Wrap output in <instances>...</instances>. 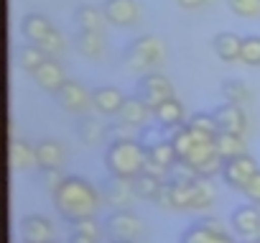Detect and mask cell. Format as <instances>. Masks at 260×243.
Listing matches in <instances>:
<instances>
[{"mask_svg":"<svg viewBox=\"0 0 260 243\" xmlns=\"http://www.w3.org/2000/svg\"><path fill=\"white\" fill-rule=\"evenodd\" d=\"M199 223H202V225H207L212 233H224V225H222V220H217V218H209V215H204Z\"/></svg>","mask_w":260,"mask_h":243,"instance_id":"obj_40","label":"cell"},{"mask_svg":"<svg viewBox=\"0 0 260 243\" xmlns=\"http://www.w3.org/2000/svg\"><path fill=\"white\" fill-rule=\"evenodd\" d=\"M240 59L250 67H260V36H245L242 39V54Z\"/></svg>","mask_w":260,"mask_h":243,"instance_id":"obj_31","label":"cell"},{"mask_svg":"<svg viewBox=\"0 0 260 243\" xmlns=\"http://www.w3.org/2000/svg\"><path fill=\"white\" fill-rule=\"evenodd\" d=\"M44 59H46V54L36 46V44H31L28 41V46H23L21 49V67L26 69V72H36V67H41L44 64Z\"/></svg>","mask_w":260,"mask_h":243,"instance_id":"obj_27","label":"cell"},{"mask_svg":"<svg viewBox=\"0 0 260 243\" xmlns=\"http://www.w3.org/2000/svg\"><path fill=\"white\" fill-rule=\"evenodd\" d=\"M39 49H41L46 57H56V54L64 49V36H61V34L54 29V31H51V36H49V39H46V41H44Z\"/></svg>","mask_w":260,"mask_h":243,"instance_id":"obj_34","label":"cell"},{"mask_svg":"<svg viewBox=\"0 0 260 243\" xmlns=\"http://www.w3.org/2000/svg\"><path fill=\"white\" fill-rule=\"evenodd\" d=\"M110 243H133V240H110Z\"/></svg>","mask_w":260,"mask_h":243,"instance_id":"obj_44","label":"cell"},{"mask_svg":"<svg viewBox=\"0 0 260 243\" xmlns=\"http://www.w3.org/2000/svg\"><path fill=\"white\" fill-rule=\"evenodd\" d=\"M74 21L79 26V31H100V23H102V16L97 8L92 6H79L74 11Z\"/></svg>","mask_w":260,"mask_h":243,"instance_id":"obj_26","label":"cell"},{"mask_svg":"<svg viewBox=\"0 0 260 243\" xmlns=\"http://www.w3.org/2000/svg\"><path fill=\"white\" fill-rule=\"evenodd\" d=\"M214 118H217L219 131H224V133H237V136H242L245 128H247V120H245L242 107H240L237 102H230V100L214 110Z\"/></svg>","mask_w":260,"mask_h":243,"instance_id":"obj_12","label":"cell"},{"mask_svg":"<svg viewBox=\"0 0 260 243\" xmlns=\"http://www.w3.org/2000/svg\"><path fill=\"white\" fill-rule=\"evenodd\" d=\"M242 192L247 195V200H250V202L260 205V172H255V177L247 182V187H245Z\"/></svg>","mask_w":260,"mask_h":243,"instance_id":"obj_39","label":"cell"},{"mask_svg":"<svg viewBox=\"0 0 260 243\" xmlns=\"http://www.w3.org/2000/svg\"><path fill=\"white\" fill-rule=\"evenodd\" d=\"M34 77H36V82H39L46 92H56V90L67 82V79H64V69L59 67V62H54V57H46L44 64L36 67Z\"/></svg>","mask_w":260,"mask_h":243,"instance_id":"obj_16","label":"cell"},{"mask_svg":"<svg viewBox=\"0 0 260 243\" xmlns=\"http://www.w3.org/2000/svg\"><path fill=\"white\" fill-rule=\"evenodd\" d=\"M214 146H217V154H219L224 161L247 154V151H245V141H242V136H237V133L217 131V133H214Z\"/></svg>","mask_w":260,"mask_h":243,"instance_id":"obj_19","label":"cell"},{"mask_svg":"<svg viewBox=\"0 0 260 243\" xmlns=\"http://www.w3.org/2000/svg\"><path fill=\"white\" fill-rule=\"evenodd\" d=\"M51 235H54V228L44 215H26L21 220V238L26 243H49Z\"/></svg>","mask_w":260,"mask_h":243,"instance_id":"obj_13","label":"cell"},{"mask_svg":"<svg viewBox=\"0 0 260 243\" xmlns=\"http://www.w3.org/2000/svg\"><path fill=\"white\" fill-rule=\"evenodd\" d=\"M252 243H260V238H257V240H252Z\"/></svg>","mask_w":260,"mask_h":243,"instance_id":"obj_45","label":"cell"},{"mask_svg":"<svg viewBox=\"0 0 260 243\" xmlns=\"http://www.w3.org/2000/svg\"><path fill=\"white\" fill-rule=\"evenodd\" d=\"M105 139H107L110 144H115V141H130V139H133L130 123H125V126H107V128H105Z\"/></svg>","mask_w":260,"mask_h":243,"instance_id":"obj_35","label":"cell"},{"mask_svg":"<svg viewBox=\"0 0 260 243\" xmlns=\"http://www.w3.org/2000/svg\"><path fill=\"white\" fill-rule=\"evenodd\" d=\"M153 115L158 118V123H161V126H166V128H176V126H181L184 105H181L176 97H169V100H164V102L153 110Z\"/></svg>","mask_w":260,"mask_h":243,"instance_id":"obj_20","label":"cell"},{"mask_svg":"<svg viewBox=\"0 0 260 243\" xmlns=\"http://www.w3.org/2000/svg\"><path fill=\"white\" fill-rule=\"evenodd\" d=\"M222 95H224V100H230V102H245L247 97H250V90L245 87V82H240V79H224L222 82Z\"/></svg>","mask_w":260,"mask_h":243,"instance_id":"obj_29","label":"cell"},{"mask_svg":"<svg viewBox=\"0 0 260 243\" xmlns=\"http://www.w3.org/2000/svg\"><path fill=\"white\" fill-rule=\"evenodd\" d=\"M136 92H138V97H141L151 110H156L164 100L174 97V87H171L169 77H164V74H158V72H148V74H143V77L138 79Z\"/></svg>","mask_w":260,"mask_h":243,"instance_id":"obj_5","label":"cell"},{"mask_svg":"<svg viewBox=\"0 0 260 243\" xmlns=\"http://www.w3.org/2000/svg\"><path fill=\"white\" fill-rule=\"evenodd\" d=\"M51 31H54L51 21L46 16H41V13H28L23 18V23H21V34L26 36V41H31L36 46H41L51 36Z\"/></svg>","mask_w":260,"mask_h":243,"instance_id":"obj_14","label":"cell"},{"mask_svg":"<svg viewBox=\"0 0 260 243\" xmlns=\"http://www.w3.org/2000/svg\"><path fill=\"white\" fill-rule=\"evenodd\" d=\"M230 223H232V228L245 240H257L260 238V210L255 207V202H247V205L235 207Z\"/></svg>","mask_w":260,"mask_h":243,"instance_id":"obj_9","label":"cell"},{"mask_svg":"<svg viewBox=\"0 0 260 243\" xmlns=\"http://www.w3.org/2000/svg\"><path fill=\"white\" fill-rule=\"evenodd\" d=\"M49 243H54V240H49Z\"/></svg>","mask_w":260,"mask_h":243,"instance_id":"obj_46","label":"cell"},{"mask_svg":"<svg viewBox=\"0 0 260 243\" xmlns=\"http://www.w3.org/2000/svg\"><path fill=\"white\" fill-rule=\"evenodd\" d=\"M189 126L197 128V131H202V133H207V136H214V133L219 131L214 113H194V115L189 118Z\"/></svg>","mask_w":260,"mask_h":243,"instance_id":"obj_30","label":"cell"},{"mask_svg":"<svg viewBox=\"0 0 260 243\" xmlns=\"http://www.w3.org/2000/svg\"><path fill=\"white\" fill-rule=\"evenodd\" d=\"M56 100H59V105L67 107L69 113H84V110L92 105V95H89L82 85L69 82V79L56 90Z\"/></svg>","mask_w":260,"mask_h":243,"instance_id":"obj_11","label":"cell"},{"mask_svg":"<svg viewBox=\"0 0 260 243\" xmlns=\"http://www.w3.org/2000/svg\"><path fill=\"white\" fill-rule=\"evenodd\" d=\"M105 233L112 240H136L143 233V223L127 210H115L105 218Z\"/></svg>","mask_w":260,"mask_h":243,"instance_id":"obj_6","label":"cell"},{"mask_svg":"<svg viewBox=\"0 0 260 243\" xmlns=\"http://www.w3.org/2000/svg\"><path fill=\"white\" fill-rule=\"evenodd\" d=\"M171 197L176 210H207L214 202V190L209 177H197L194 182H171Z\"/></svg>","mask_w":260,"mask_h":243,"instance_id":"obj_3","label":"cell"},{"mask_svg":"<svg viewBox=\"0 0 260 243\" xmlns=\"http://www.w3.org/2000/svg\"><path fill=\"white\" fill-rule=\"evenodd\" d=\"M227 6L240 18H257L260 16V0H227Z\"/></svg>","mask_w":260,"mask_h":243,"instance_id":"obj_32","label":"cell"},{"mask_svg":"<svg viewBox=\"0 0 260 243\" xmlns=\"http://www.w3.org/2000/svg\"><path fill=\"white\" fill-rule=\"evenodd\" d=\"M161 210H176L174 207V197H171V184H169V179L164 182V187L158 190V195H156V200H153Z\"/></svg>","mask_w":260,"mask_h":243,"instance_id":"obj_37","label":"cell"},{"mask_svg":"<svg viewBox=\"0 0 260 243\" xmlns=\"http://www.w3.org/2000/svg\"><path fill=\"white\" fill-rule=\"evenodd\" d=\"M164 41L153 34H146L127 44V49L122 51V62L127 69H148L164 59Z\"/></svg>","mask_w":260,"mask_h":243,"instance_id":"obj_4","label":"cell"},{"mask_svg":"<svg viewBox=\"0 0 260 243\" xmlns=\"http://www.w3.org/2000/svg\"><path fill=\"white\" fill-rule=\"evenodd\" d=\"M136 197V190H133V179L127 177H117V174H110V179L102 182V200L115 207V210H122L130 205V200Z\"/></svg>","mask_w":260,"mask_h":243,"instance_id":"obj_8","label":"cell"},{"mask_svg":"<svg viewBox=\"0 0 260 243\" xmlns=\"http://www.w3.org/2000/svg\"><path fill=\"white\" fill-rule=\"evenodd\" d=\"M41 179H44V187H46L51 195H54V192L59 190V184L64 182L59 167H46V169H41Z\"/></svg>","mask_w":260,"mask_h":243,"instance_id":"obj_33","label":"cell"},{"mask_svg":"<svg viewBox=\"0 0 260 243\" xmlns=\"http://www.w3.org/2000/svg\"><path fill=\"white\" fill-rule=\"evenodd\" d=\"M54 205L64 220L77 223L84 218H94L100 207V192L82 177H64V182L54 192Z\"/></svg>","mask_w":260,"mask_h":243,"instance_id":"obj_1","label":"cell"},{"mask_svg":"<svg viewBox=\"0 0 260 243\" xmlns=\"http://www.w3.org/2000/svg\"><path fill=\"white\" fill-rule=\"evenodd\" d=\"M164 182H166V179H158V177H153V174H148V172H141V174L133 177V190H136V195L143 197V200H156V195H158V190L164 187Z\"/></svg>","mask_w":260,"mask_h":243,"instance_id":"obj_23","label":"cell"},{"mask_svg":"<svg viewBox=\"0 0 260 243\" xmlns=\"http://www.w3.org/2000/svg\"><path fill=\"white\" fill-rule=\"evenodd\" d=\"M36 159H39V167L41 169H46V167H61V161H64V146L59 141L46 139V141H41L36 146Z\"/></svg>","mask_w":260,"mask_h":243,"instance_id":"obj_22","label":"cell"},{"mask_svg":"<svg viewBox=\"0 0 260 243\" xmlns=\"http://www.w3.org/2000/svg\"><path fill=\"white\" fill-rule=\"evenodd\" d=\"M23 243H26V240H23Z\"/></svg>","mask_w":260,"mask_h":243,"instance_id":"obj_48","label":"cell"},{"mask_svg":"<svg viewBox=\"0 0 260 243\" xmlns=\"http://www.w3.org/2000/svg\"><path fill=\"white\" fill-rule=\"evenodd\" d=\"M122 102H125V97H122V92H120L117 87L105 85V87H97V90L92 92V107H94L97 113H102V115H115V113H120Z\"/></svg>","mask_w":260,"mask_h":243,"instance_id":"obj_15","label":"cell"},{"mask_svg":"<svg viewBox=\"0 0 260 243\" xmlns=\"http://www.w3.org/2000/svg\"><path fill=\"white\" fill-rule=\"evenodd\" d=\"M77 46L84 57L89 59H97L102 54V36L100 31H79L77 34Z\"/></svg>","mask_w":260,"mask_h":243,"instance_id":"obj_25","label":"cell"},{"mask_svg":"<svg viewBox=\"0 0 260 243\" xmlns=\"http://www.w3.org/2000/svg\"><path fill=\"white\" fill-rule=\"evenodd\" d=\"M74 225V230L77 233H84V235H89V238H97V223H94V218H84V220H77V223H72Z\"/></svg>","mask_w":260,"mask_h":243,"instance_id":"obj_38","label":"cell"},{"mask_svg":"<svg viewBox=\"0 0 260 243\" xmlns=\"http://www.w3.org/2000/svg\"><path fill=\"white\" fill-rule=\"evenodd\" d=\"M214 235H217V233H212L207 225L194 223V225H189V228L181 233L179 243H212V238H214Z\"/></svg>","mask_w":260,"mask_h":243,"instance_id":"obj_28","label":"cell"},{"mask_svg":"<svg viewBox=\"0 0 260 243\" xmlns=\"http://www.w3.org/2000/svg\"><path fill=\"white\" fill-rule=\"evenodd\" d=\"M102 16L120 29H130L138 21V3L136 0H105L102 3Z\"/></svg>","mask_w":260,"mask_h":243,"instance_id":"obj_10","label":"cell"},{"mask_svg":"<svg viewBox=\"0 0 260 243\" xmlns=\"http://www.w3.org/2000/svg\"><path fill=\"white\" fill-rule=\"evenodd\" d=\"M212 49H214V54L222 62H235L242 54V39L237 34H232V31H219L212 39Z\"/></svg>","mask_w":260,"mask_h":243,"instance_id":"obj_17","label":"cell"},{"mask_svg":"<svg viewBox=\"0 0 260 243\" xmlns=\"http://www.w3.org/2000/svg\"><path fill=\"white\" fill-rule=\"evenodd\" d=\"M212 243H235V240H232L227 233H217V235L212 238Z\"/></svg>","mask_w":260,"mask_h":243,"instance_id":"obj_43","label":"cell"},{"mask_svg":"<svg viewBox=\"0 0 260 243\" xmlns=\"http://www.w3.org/2000/svg\"><path fill=\"white\" fill-rule=\"evenodd\" d=\"M250 243H252V240H250Z\"/></svg>","mask_w":260,"mask_h":243,"instance_id":"obj_47","label":"cell"},{"mask_svg":"<svg viewBox=\"0 0 260 243\" xmlns=\"http://www.w3.org/2000/svg\"><path fill=\"white\" fill-rule=\"evenodd\" d=\"M148 105L136 95V97H125L122 107H120V118H122V123H130V126H141L146 123V118H148Z\"/></svg>","mask_w":260,"mask_h":243,"instance_id":"obj_21","label":"cell"},{"mask_svg":"<svg viewBox=\"0 0 260 243\" xmlns=\"http://www.w3.org/2000/svg\"><path fill=\"white\" fill-rule=\"evenodd\" d=\"M69 243H94V238H89V235H84V233H72L69 235Z\"/></svg>","mask_w":260,"mask_h":243,"instance_id":"obj_41","label":"cell"},{"mask_svg":"<svg viewBox=\"0 0 260 243\" xmlns=\"http://www.w3.org/2000/svg\"><path fill=\"white\" fill-rule=\"evenodd\" d=\"M8 161L13 169L18 172H26V169H34L39 167V159H36V149H31L26 141H11V149H8Z\"/></svg>","mask_w":260,"mask_h":243,"instance_id":"obj_18","label":"cell"},{"mask_svg":"<svg viewBox=\"0 0 260 243\" xmlns=\"http://www.w3.org/2000/svg\"><path fill=\"white\" fill-rule=\"evenodd\" d=\"M207 0H176V6H181V8H199Z\"/></svg>","mask_w":260,"mask_h":243,"instance_id":"obj_42","label":"cell"},{"mask_svg":"<svg viewBox=\"0 0 260 243\" xmlns=\"http://www.w3.org/2000/svg\"><path fill=\"white\" fill-rule=\"evenodd\" d=\"M143 164H146V149L133 139L115 141L105 151V167L110 169V174H117V177L133 179L136 174L143 172Z\"/></svg>","mask_w":260,"mask_h":243,"instance_id":"obj_2","label":"cell"},{"mask_svg":"<svg viewBox=\"0 0 260 243\" xmlns=\"http://www.w3.org/2000/svg\"><path fill=\"white\" fill-rule=\"evenodd\" d=\"M255 172H257L255 159L247 156V154H242V156H235V159H227V161H224V167H222V179H224L227 187L242 192V190L247 187V182L255 177Z\"/></svg>","mask_w":260,"mask_h":243,"instance_id":"obj_7","label":"cell"},{"mask_svg":"<svg viewBox=\"0 0 260 243\" xmlns=\"http://www.w3.org/2000/svg\"><path fill=\"white\" fill-rule=\"evenodd\" d=\"M161 141H166V136H164L161 128H143V131H141V139H138V144H141L143 149H151V146H156V144H161Z\"/></svg>","mask_w":260,"mask_h":243,"instance_id":"obj_36","label":"cell"},{"mask_svg":"<svg viewBox=\"0 0 260 243\" xmlns=\"http://www.w3.org/2000/svg\"><path fill=\"white\" fill-rule=\"evenodd\" d=\"M79 139L84 141V144H89V146H94V144H100L102 139H105V128L107 126H102L97 118H92V115H84L82 120H79Z\"/></svg>","mask_w":260,"mask_h":243,"instance_id":"obj_24","label":"cell"}]
</instances>
